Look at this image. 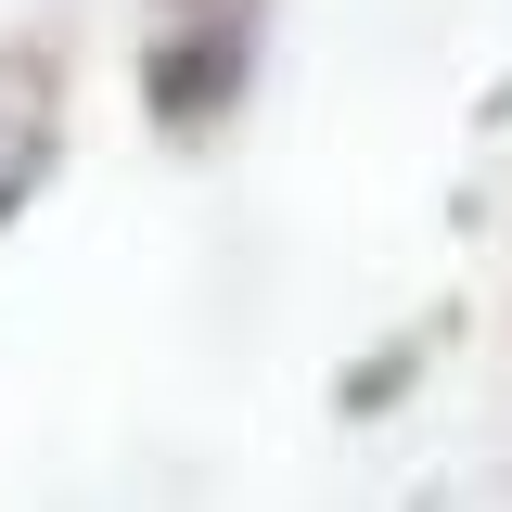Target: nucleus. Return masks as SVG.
Here are the masks:
<instances>
[{"mask_svg":"<svg viewBox=\"0 0 512 512\" xmlns=\"http://www.w3.org/2000/svg\"><path fill=\"white\" fill-rule=\"evenodd\" d=\"M256 77V0H167L154 64H141V103L167 128H218Z\"/></svg>","mask_w":512,"mask_h":512,"instance_id":"f257e3e1","label":"nucleus"},{"mask_svg":"<svg viewBox=\"0 0 512 512\" xmlns=\"http://www.w3.org/2000/svg\"><path fill=\"white\" fill-rule=\"evenodd\" d=\"M39 167H52V90L13 64V77H0V218L39 192Z\"/></svg>","mask_w":512,"mask_h":512,"instance_id":"f03ea898","label":"nucleus"}]
</instances>
